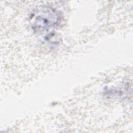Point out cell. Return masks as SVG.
Returning a JSON list of instances; mask_svg holds the SVG:
<instances>
[{
	"label": "cell",
	"mask_w": 133,
	"mask_h": 133,
	"mask_svg": "<svg viewBox=\"0 0 133 133\" xmlns=\"http://www.w3.org/2000/svg\"><path fill=\"white\" fill-rule=\"evenodd\" d=\"M60 17L55 9L49 6H43L37 9L31 19V26L34 32L44 33L56 26Z\"/></svg>",
	"instance_id": "1"
}]
</instances>
